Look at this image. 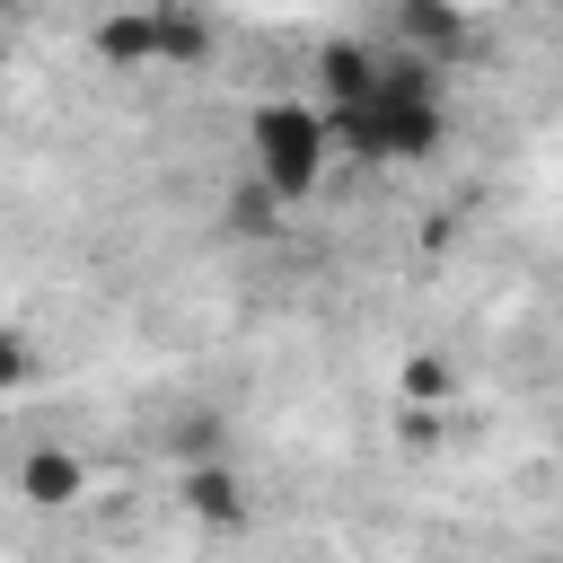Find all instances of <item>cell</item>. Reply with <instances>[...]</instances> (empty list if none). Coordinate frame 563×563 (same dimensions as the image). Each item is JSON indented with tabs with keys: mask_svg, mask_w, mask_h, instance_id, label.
<instances>
[{
	"mask_svg": "<svg viewBox=\"0 0 563 563\" xmlns=\"http://www.w3.org/2000/svg\"><path fill=\"white\" fill-rule=\"evenodd\" d=\"M88 53L106 70H158V0H123L88 26Z\"/></svg>",
	"mask_w": 563,
	"mask_h": 563,
	"instance_id": "5",
	"label": "cell"
},
{
	"mask_svg": "<svg viewBox=\"0 0 563 563\" xmlns=\"http://www.w3.org/2000/svg\"><path fill=\"white\" fill-rule=\"evenodd\" d=\"M176 501L202 519V528H246V475L229 466V449H211V457H185V475H176Z\"/></svg>",
	"mask_w": 563,
	"mask_h": 563,
	"instance_id": "2",
	"label": "cell"
},
{
	"mask_svg": "<svg viewBox=\"0 0 563 563\" xmlns=\"http://www.w3.org/2000/svg\"><path fill=\"white\" fill-rule=\"evenodd\" d=\"M211 18L194 0H158V70H202L211 62Z\"/></svg>",
	"mask_w": 563,
	"mask_h": 563,
	"instance_id": "6",
	"label": "cell"
},
{
	"mask_svg": "<svg viewBox=\"0 0 563 563\" xmlns=\"http://www.w3.org/2000/svg\"><path fill=\"white\" fill-rule=\"evenodd\" d=\"M325 167H334L325 106H308V97H264V106L246 114V176H255V185H264L282 211L317 202Z\"/></svg>",
	"mask_w": 563,
	"mask_h": 563,
	"instance_id": "1",
	"label": "cell"
},
{
	"mask_svg": "<svg viewBox=\"0 0 563 563\" xmlns=\"http://www.w3.org/2000/svg\"><path fill=\"white\" fill-rule=\"evenodd\" d=\"M405 396H449V369L440 361H405Z\"/></svg>",
	"mask_w": 563,
	"mask_h": 563,
	"instance_id": "9",
	"label": "cell"
},
{
	"mask_svg": "<svg viewBox=\"0 0 563 563\" xmlns=\"http://www.w3.org/2000/svg\"><path fill=\"white\" fill-rule=\"evenodd\" d=\"M0 70H9V35H0Z\"/></svg>",
	"mask_w": 563,
	"mask_h": 563,
	"instance_id": "10",
	"label": "cell"
},
{
	"mask_svg": "<svg viewBox=\"0 0 563 563\" xmlns=\"http://www.w3.org/2000/svg\"><path fill=\"white\" fill-rule=\"evenodd\" d=\"M9 484H18V501H26V510H70V501L88 493V457H79L70 440H35V449L18 457V475H9Z\"/></svg>",
	"mask_w": 563,
	"mask_h": 563,
	"instance_id": "3",
	"label": "cell"
},
{
	"mask_svg": "<svg viewBox=\"0 0 563 563\" xmlns=\"http://www.w3.org/2000/svg\"><path fill=\"white\" fill-rule=\"evenodd\" d=\"M35 369H44L35 334H26V325H0V396H18V387H26Z\"/></svg>",
	"mask_w": 563,
	"mask_h": 563,
	"instance_id": "8",
	"label": "cell"
},
{
	"mask_svg": "<svg viewBox=\"0 0 563 563\" xmlns=\"http://www.w3.org/2000/svg\"><path fill=\"white\" fill-rule=\"evenodd\" d=\"M387 44H405V53H422V62H457L466 53V9L457 0H396L387 9Z\"/></svg>",
	"mask_w": 563,
	"mask_h": 563,
	"instance_id": "4",
	"label": "cell"
},
{
	"mask_svg": "<svg viewBox=\"0 0 563 563\" xmlns=\"http://www.w3.org/2000/svg\"><path fill=\"white\" fill-rule=\"evenodd\" d=\"M282 220H290V211H282V202H273L255 176L229 194V238H282Z\"/></svg>",
	"mask_w": 563,
	"mask_h": 563,
	"instance_id": "7",
	"label": "cell"
}]
</instances>
